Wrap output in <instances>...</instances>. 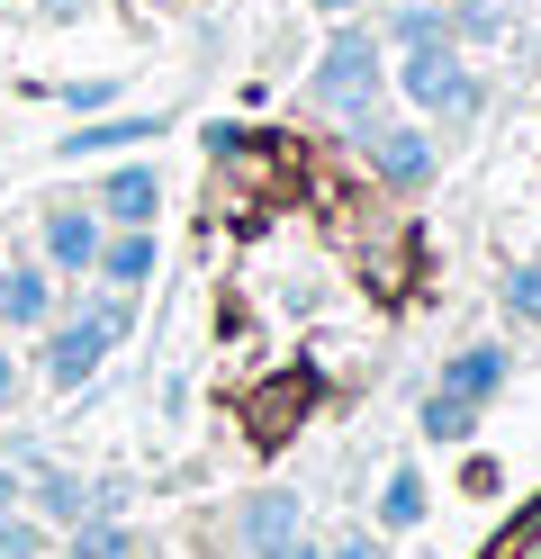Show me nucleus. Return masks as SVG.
<instances>
[{"instance_id":"f257e3e1","label":"nucleus","mask_w":541,"mask_h":559,"mask_svg":"<svg viewBox=\"0 0 541 559\" xmlns=\"http://www.w3.org/2000/svg\"><path fill=\"white\" fill-rule=\"evenodd\" d=\"M127 325H136L127 289H99L91 307H72V317H46V389H55V397L91 389V379H99V361L127 343Z\"/></svg>"},{"instance_id":"f03ea898","label":"nucleus","mask_w":541,"mask_h":559,"mask_svg":"<svg viewBox=\"0 0 541 559\" xmlns=\"http://www.w3.org/2000/svg\"><path fill=\"white\" fill-rule=\"evenodd\" d=\"M379 91H388L379 37H371V27H343V37L325 46L316 82H307V99H316V109H334L343 127H371V118H379Z\"/></svg>"},{"instance_id":"7ed1b4c3","label":"nucleus","mask_w":541,"mask_h":559,"mask_svg":"<svg viewBox=\"0 0 541 559\" xmlns=\"http://www.w3.org/2000/svg\"><path fill=\"white\" fill-rule=\"evenodd\" d=\"M397 91H407L424 118H443V127H469V118L487 109V82L469 73L451 46H407V63H397Z\"/></svg>"},{"instance_id":"20e7f679","label":"nucleus","mask_w":541,"mask_h":559,"mask_svg":"<svg viewBox=\"0 0 541 559\" xmlns=\"http://www.w3.org/2000/svg\"><path fill=\"white\" fill-rule=\"evenodd\" d=\"M352 135H361V163H371L379 190H424V181H433V135H424V127L371 118V127H352Z\"/></svg>"},{"instance_id":"39448f33","label":"nucleus","mask_w":541,"mask_h":559,"mask_svg":"<svg viewBox=\"0 0 541 559\" xmlns=\"http://www.w3.org/2000/svg\"><path fill=\"white\" fill-rule=\"evenodd\" d=\"M99 207L91 199H63V207H46L36 217V243H46V271H63V280H82L91 262H99Z\"/></svg>"},{"instance_id":"423d86ee","label":"nucleus","mask_w":541,"mask_h":559,"mask_svg":"<svg viewBox=\"0 0 541 559\" xmlns=\"http://www.w3.org/2000/svg\"><path fill=\"white\" fill-rule=\"evenodd\" d=\"M55 317V271L46 262H0V334H36Z\"/></svg>"},{"instance_id":"0eeeda50","label":"nucleus","mask_w":541,"mask_h":559,"mask_svg":"<svg viewBox=\"0 0 541 559\" xmlns=\"http://www.w3.org/2000/svg\"><path fill=\"white\" fill-rule=\"evenodd\" d=\"M99 226H154V207H163V171L154 163H118V171H108V181H99Z\"/></svg>"},{"instance_id":"6e6552de","label":"nucleus","mask_w":541,"mask_h":559,"mask_svg":"<svg viewBox=\"0 0 541 559\" xmlns=\"http://www.w3.org/2000/svg\"><path fill=\"white\" fill-rule=\"evenodd\" d=\"M154 262H163V253H154V226H108L91 271L108 280V289H144V280H154Z\"/></svg>"},{"instance_id":"1a4fd4ad","label":"nucleus","mask_w":541,"mask_h":559,"mask_svg":"<svg viewBox=\"0 0 541 559\" xmlns=\"http://www.w3.org/2000/svg\"><path fill=\"white\" fill-rule=\"evenodd\" d=\"M289 533H307L289 487H262V497H244V506H235V542H244V550H271V542H289Z\"/></svg>"},{"instance_id":"9d476101","label":"nucleus","mask_w":541,"mask_h":559,"mask_svg":"<svg viewBox=\"0 0 541 559\" xmlns=\"http://www.w3.org/2000/svg\"><path fill=\"white\" fill-rule=\"evenodd\" d=\"M505 379H515V353H496V343H469V353H451V361H443V389H451V397H469V406H487Z\"/></svg>"},{"instance_id":"9b49d317","label":"nucleus","mask_w":541,"mask_h":559,"mask_svg":"<svg viewBox=\"0 0 541 559\" xmlns=\"http://www.w3.org/2000/svg\"><path fill=\"white\" fill-rule=\"evenodd\" d=\"M19 497L36 506V523H55V533H72V523L91 514V478H72V469H36Z\"/></svg>"},{"instance_id":"f8f14e48","label":"nucleus","mask_w":541,"mask_h":559,"mask_svg":"<svg viewBox=\"0 0 541 559\" xmlns=\"http://www.w3.org/2000/svg\"><path fill=\"white\" fill-rule=\"evenodd\" d=\"M144 135H163V118H91V127L55 135V154H63V163H91V154H127V145H144Z\"/></svg>"},{"instance_id":"ddd939ff","label":"nucleus","mask_w":541,"mask_h":559,"mask_svg":"<svg viewBox=\"0 0 541 559\" xmlns=\"http://www.w3.org/2000/svg\"><path fill=\"white\" fill-rule=\"evenodd\" d=\"M63 559H136V533L118 514H82L72 523V542H63Z\"/></svg>"},{"instance_id":"4468645a","label":"nucleus","mask_w":541,"mask_h":559,"mask_svg":"<svg viewBox=\"0 0 541 559\" xmlns=\"http://www.w3.org/2000/svg\"><path fill=\"white\" fill-rule=\"evenodd\" d=\"M424 469H388V487H379V523H388V533H415V523H424Z\"/></svg>"},{"instance_id":"2eb2a0df","label":"nucleus","mask_w":541,"mask_h":559,"mask_svg":"<svg viewBox=\"0 0 541 559\" xmlns=\"http://www.w3.org/2000/svg\"><path fill=\"white\" fill-rule=\"evenodd\" d=\"M415 425H424V442H469V433H479V406H469V397H451V389H433Z\"/></svg>"},{"instance_id":"dca6fc26","label":"nucleus","mask_w":541,"mask_h":559,"mask_svg":"<svg viewBox=\"0 0 541 559\" xmlns=\"http://www.w3.org/2000/svg\"><path fill=\"white\" fill-rule=\"evenodd\" d=\"M388 37H397V46H451L443 0H407V10H388Z\"/></svg>"},{"instance_id":"f3484780","label":"nucleus","mask_w":541,"mask_h":559,"mask_svg":"<svg viewBox=\"0 0 541 559\" xmlns=\"http://www.w3.org/2000/svg\"><path fill=\"white\" fill-rule=\"evenodd\" d=\"M0 559H46V523L19 514V506H0Z\"/></svg>"},{"instance_id":"a211bd4d","label":"nucleus","mask_w":541,"mask_h":559,"mask_svg":"<svg viewBox=\"0 0 541 559\" xmlns=\"http://www.w3.org/2000/svg\"><path fill=\"white\" fill-rule=\"evenodd\" d=\"M496 298H505V317H515V325L541 334V271H505V289H496Z\"/></svg>"},{"instance_id":"6ab92c4d","label":"nucleus","mask_w":541,"mask_h":559,"mask_svg":"<svg viewBox=\"0 0 541 559\" xmlns=\"http://www.w3.org/2000/svg\"><path fill=\"white\" fill-rule=\"evenodd\" d=\"M451 19V46L460 37H496V27H505V0H460V10H443Z\"/></svg>"},{"instance_id":"aec40b11","label":"nucleus","mask_w":541,"mask_h":559,"mask_svg":"<svg viewBox=\"0 0 541 559\" xmlns=\"http://www.w3.org/2000/svg\"><path fill=\"white\" fill-rule=\"evenodd\" d=\"M325 559H379V542H371V533H361V523H352L343 542H325Z\"/></svg>"},{"instance_id":"412c9836","label":"nucleus","mask_w":541,"mask_h":559,"mask_svg":"<svg viewBox=\"0 0 541 559\" xmlns=\"http://www.w3.org/2000/svg\"><path fill=\"white\" fill-rule=\"evenodd\" d=\"M252 559H325V542H307V533H289V542H271V550H252Z\"/></svg>"},{"instance_id":"4be33fe9","label":"nucleus","mask_w":541,"mask_h":559,"mask_svg":"<svg viewBox=\"0 0 541 559\" xmlns=\"http://www.w3.org/2000/svg\"><path fill=\"white\" fill-rule=\"evenodd\" d=\"M10 406H19V361L0 353V415H10Z\"/></svg>"},{"instance_id":"5701e85b","label":"nucleus","mask_w":541,"mask_h":559,"mask_svg":"<svg viewBox=\"0 0 541 559\" xmlns=\"http://www.w3.org/2000/svg\"><path fill=\"white\" fill-rule=\"evenodd\" d=\"M36 10H46V19H82L91 0H36Z\"/></svg>"},{"instance_id":"b1692460","label":"nucleus","mask_w":541,"mask_h":559,"mask_svg":"<svg viewBox=\"0 0 541 559\" xmlns=\"http://www.w3.org/2000/svg\"><path fill=\"white\" fill-rule=\"evenodd\" d=\"M307 10H325V19H352V10H361V0H307Z\"/></svg>"},{"instance_id":"393cba45","label":"nucleus","mask_w":541,"mask_h":559,"mask_svg":"<svg viewBox=\"0 0 541 559\" xmlns=\"http://www.w3.org/2000/svg\"><path fill=\"white\" fill-rule=\"evenodd\" d=\"M0 506H19V478H10V469H0Z\"/></svg>"}]
</instances>
